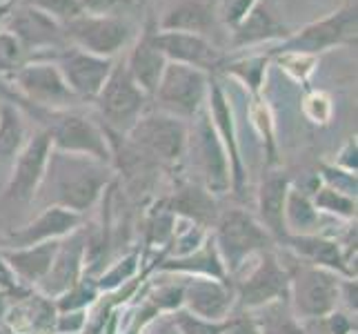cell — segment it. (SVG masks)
<instances>
[{
    "mask_svg": "<svg viewBox=\"0 0 358 334\" xmlns=\"http://www.w3.org/2000/svg\"><path fill=\"white\" fill-rule=\"evenodd\" d=\"M114 179V167L103 160L80 154L58 152L52 147L47 169L34 207H63L69 212L87 216L90 209L103 199Z\"/></svg>",
    "mask_w": 358,
    "mask_h": 334,
    "instance_id": "6da1fadb",
    "label": "cell"
},
{
    "mask_svg": "<svg viewBox=\"0 0 358 334\" xmlns=\"http://www.w3.org/2000/svg\"><path fill=\"white\" fill-rule=\"evenodd\" d=\"M20 111H27L34 120L41 123L38 130H45L52 139V147L58 152L90 156L103 163H114L112 147L107 132L90 116L73 109H41L27 103H14Z\"/></svg>",
    "mask_w": 358,
    "mask_h": 334,
    "instance_id": "7a4b0ae2",
    "label": "cell"
},
{
    "mask_svg": "<svg viewBox=\"0 0 358 334\" xmlns=\"http://www.w3.org/2000/svg\"><path fill=\"white\" fill-rule=\"evenodd\" d=\"M212 241L229 279L245 263H250L256 254L271 250V245H274V239L256 221V216L238 207L218 212L212 230Z\"/></svg>",
    "mask_w": 358,
    "mask_h": 334,
    "instance_id": "3957f363",
    "label": "cell"
},
{
    "mask_svg": "<svg viewBox=\"0 0 358 334\" xmlns=\"http://www.w3.org/2000/svg\"><path fill=\"white\" fill-rule=\"evenodd\" d=\"M287 307L299 321L325 319L341 307V281L345 277L331 270L307 265L301 261H296L294 267H287Z\"/></svg>",
    "mask_w": 358,
    "mask_h": 334,
    "instance_id": "277c9868",
    "label": "cell"
},
{
    "mask_svg": "<svg viewBox=\"0 0 358 334\" xmlns=\"http://www.w3.org/2000/svg\"><path fill=\"white\" fill-rule=\"evenodd\" d=\"M189 123L165 111L147 109L125 134V141L154 165H176L187 150Z\"/></svg>",
    "mask_w": 358,
    "mask_h": 334,
    "instance_id": "5b68a950",
    "label": "cell"
},
{
    "mask_svg": "<svg viewBox=\"0 0 358 334\" xmlns=\"http://www.w3.org/2000/svg\"><path fill=\"white\" fill-rule=\"evenodd\" d=\"M234 277H236V283H231V286L234 294H236V310L258 312L261 307L271 303L287 301L289 272L287 265L280 263L274 250L256 254Z\"/></svg>",
    "mask_w": 358,
    "mask_h": 334,
    "instance_id": "8992f818",
    "label": "cell"
},
{
    "mask_svg": "<svg viewBox=\"0 0 358 334\" xmlns=\"http://www.w3.org/2000/svg\"><path fill=\"white\" fill-rule=\"evenodd\" d=\"M185 154H192V163L199 172L201 188H205L212 196H223L231 190L229 156L205 107L189 120Z\"/></svg>",
    "mask_w": 358,
    "mask_h": 334,
    "instance_id": "52a82bcc",
    "label": "cell"
},
{
    "mask_svg": "<svg viewBox=\"0 0 358 334\" xmlns=\"http://www.w3.org/2000/svg\"><path fill=\"white\" fill-rule=\"evenodd\" d=\"M209 83L212 78L207 71L167 60L156 92L152 94L154 109L189 123L207 103Z\"/></svg>",
    "mask_w": 358,
    "mask_h": 334,
    "instance_id": "ba28073f",
    "label": "cell"
},
{
    "mask_svg": "<svg viewBox=\"0 0 358 334\" xmlns=\"http://www.w3.org/2000/svg\"><path fill=\"white\" fill-rule=\"evenodd\" d=\"M147 103H150V98L129 76L122 60H116L103 90L94 98L98 116L105 123L103 130L118 136H125L134 127V123L150 109Z\"/></svg>",
    "mask_w": 358,
    "mask_h": 334,
    "instance_id": "9c48e42d",
    "label": "cell"
},
{
    "mask_svg": "<svg viewBox=\"0 0 358 334\" xmlns=\"http://www.w3.org/2000/svg\"><path fill=\"white\" fill-rule=\"evenodd\" d=\"M7 78L16 92L14 101L41 109H73L80 103L67 88L56 63L49 58H27Z\"/></svg>",
    "mask_w": 358,
    "mask_h": 334,
    "instance_id": "30bf717a",
    "label": "cell"
},
{
    "mask_svg": "<svg viewBox=\"0 0 358 334\" xmlns=\"http://www.w3.org/2000/svg\"><path fill=\"white\" fill-rule=\"evenodd\" d=\"M63 34L67 45L94 56L116 60V56L129 45L134 27L125 16L80 14L63 25Z\"/></svg>",
    "mask_w": 358,
    "mask_h": 334,
    "instance_id": "8fae6325",
    "label": "cell"
},
{
    "mask_svg": "<svg viewBox=\"0 0 358 334\" xmlns=\"http://www.w3.org/2000/svg\"><path fill=\"white\" fill-rule=\"evenodd\" d=\"M52 154V139L45 130H36L29 134L27 143L14 158L9 176L3 190V199L11 205H31L38 192L47 160Z\"/></svg>",
    "mask_w": 358,
    "mask_h": 334,
    "instance_id": "7c38bea8",
    "label": "cell"
},
{
    "mask_svg": "<svg viewBox=\"0 0 358 334\" xmlns=\"http://www.w3.org/2000/svg\"><path fill=\"white\" fill-rule=\"evenodd\" d=\"M350 43H356V7H345L336 14H329L327 18L310 22L301 32L289 34L276 47V52L312 56Z\"/></svg>",
    "mask_w": 358,
    "mask_h": 334,
    "instance_id": "4fadbf2b",
    "label": "cell"
},
{
    "mask_svg": "<svg viewBox=\"0 0 358 334\" xmlns=\"http://www.w3.org/2000/svg\"><path fill=\"white\" fill-rule=\"evenodd\" d=\"M49 60L56 63V67L60 69L67 83V88L80 103H94V98L103 90V85L109 78L112 67L116 63L112 58L94 56L71 45H65L52 52Z\"/></svg>",
    "mask_w": 358,
    "mask_h": 334,
    "instance_id": "5bb4252c",
    "label": "cell"
},
{
    "mask_svg": "<svg viewBox=\"0 0 358 334\" xmlns=\"http://www.w3.org/2000/svg\"><path fill=\"white\" fill-rule=\"evenodd\" d=\"M5 29L14 36L24 54H41V52H56L65 47V34L63 25L54 18L45 16L43 11L34 9L29 5H22L14 0L5 14Z\"/></svg>",
    "mask_w": 358,
    "mask_h": 334,
    "instance_id": "9a60e30c",
    "label": "cell"
},
{
    "mask_svg": "<svg viewBox=\"0 0 358 334\" xmlns=\"http://www.w3.org/2000/svg\"><path fill=\"white\" fill-rule=\"evenodd\" d=\"M87 228L83 225L76 232H71L69 237L60 239L54 263L34 292L54 301L87 274Z\"/></svg>",
    "mask_w": 358,
    "mask_h": 334,
    "instance_id": "2e32d148",
    "label": "cell"
},
{
    "mask_svg": "<svg viewBox=\"0 0 358 334\" xmlns=\"http://www.w3.org/2000/svg\"><path fill=\"white\" fill-rule=\"evenodd\" d=\"M182 310L205 321H227L236 312V294L229 279L182 277Z\"/></svg>",
    "mask_w": 358,
    "mask_h": 334,
    "instance_id": "e0dca14e",
    "label": "cell"
},
{
    "mask_svg": "<svg viewBox=\"0 0 358 334\" xmlns=\"http://www.w3.org/2000/svg\"><path fill=\"white\" fill-rule=\"evenodd\" d=\"M83 225H85L83 214L69 212V209L63 207H43L36 212L31 221L7 234L5 247H27V245H38L49 241H60Z\"/></svg>",
    "mask_w": 358,
    "mask_h": 334,
    "instance_id": "ac0fdd59",
    "label": "cell"
},
{
    "mask_svg": "<svg viewBox=\"0 0 358 334\" xmlns=\"http://www.w3.org/2000/svg\"><path fill=\"white\" fill-rule=\"evenodd\" d=\"M154 43L171 63L192 65V67H199V69L207 71V74L223 60L220 49L212 41H207V36H201V34L156 29Z\"/></svg>",
    "mask_w": 358,
    "mask_h": 334,
    "instance_id": "d6986e66",
    "label": "cell"
},
{
    "mask_svg": "<svg viewBox=\"0 0 358 334\" xmlns=\"http://www.w3.org/2000/svg\"><path fill=\"white\" fill-rule=\"evenodd\" d=\"M282 247L301 263L325 267L341 277L354 274L352 267L348 265L350 256L336 239L323 237V234H296V237H287L282 241Z\"/></svg>",
    "mask_w": 358,
    "mask_h": 334,
    "instance_id": "ffe728a7",
    "label": "cell"
},
{
    "mask_svg": "<svg viewBox=\"0 0 358 334\" xmlns=\"http://www.w3.org/2000/svg\"><path fill=\"white\" fill-rule=\"evenodd\" d=\"M292 181L285 172H267L256 194V221L267 230L274 243L287 239L285 230V201Z\"/></svg>",
    "mask_w": 358,
    "mask_h": 334,
    "instance_id": "44dd1931",
    "label": "cell"
},
{
    "mask_svg": "<svg viewBox=\"0 0 358 334\" xmlns=\"http://www.w3.org/2000/svg\"><path fill=\"white\" fill-rule=\"evenodd\" d=\"M154 32H156L154 27H147L141 34V39L129 49L127 58L122 60L129 71V76L147 94L150 101H152V94L156 92V85H158L160 76H163L165 65H167V58L154 43Z\"/></svg>",
    "mask_w": 358,
    "mask_h": 334,
    "instance_id": "7402d4cb",
    "label": "cell"
},
{
    "mask_svg": "<svg viewBox=\"0 0 358 334\" xmlns=\"http://www.w3.org/2000/svg\"><path fill=\"white\" fill-rule=\"evenodd\" d=\"M58 245L60 241H49L27 247H3L0 256L5 258V263L24 288L36 290V286L45 279L49 267H52Z\"/></svg>",
    "mask_w": 358,
    "mask_h": 334,
    "instance_id": "603a6c76",
    "label": "cell"
},
{
    "mask_svg": "<svg viewBox=\"0 0 358 334\" xmlns=\"http://www.w3.org/2000/svg\"><path fill=\"white\" fill-rule=\"evenodd\" d=\"M3 319L11 334H47L54 328L56 305L52 299L34 292L9 305Z\"/></svg>",
    "mask_w": 358,
    "mask_h": 334,
    "instance_id": "cb8c5ba5",
    "label": "cell"
},
{
    "mask_svg": "<svg viewBox=\"0 0 358 334\" xmlns=\"http://www.w3.org/2000/svg\"><path fill=\"white\" fill-rule=\"evenodd\" d=\"M165 209L174 214L176 218L192 221L196 225H203V228L214 225L218 218L216 199L205 188H201L199 183L196 185L189 183L178 188L174 196L165 203Z\"/></svg>",
    "mask_w": 358,
    "mask_h": 334,
    "instance_id": "d4e9b609",
    "label": "cell"
},
{
    "mask_svg": "<svg viewBox=\"0 0 358 334\" xmlns=\"http://www.w3.org/2000/svg\"><path fill=\"white\" fill-rule=\"evenodd\" d=\"M163 274H176V277H212V279H229L227 270L218 256V250L212 241V234L196 252L178 258H167L160 265Z\"/></svg>",
    "mask_w": 358,
    "mask_h": 334,
    "instance_id": "484cf974",
    "label": "cell"
},
{
    "mask_svg": "<svg viewBox=\"0 0 358 334\" xmlns=\"http://www.w3.org/2000/svg\"><path fill=\"white\" fill-rule=\"evenodd\" d=\"M280 36L282 39H287L289 34L280 22L274 20V16H271L267 9H263L261 3L254 5L250 14H247L236 27H234V39H236L238 47L271 41V39H280Z\"/></svg>",
    "mask_w": 358,
    "mask_h": 334,
    "instance_id": "4316f807",
    "label": "cell"
},
{
    "mask_svg": "<svg viewBox=\"0 0 358 334\" xmlns=\"http://www.w3.org/2000/svg\"><path fill=\"white\" fill-rule=\"evenodd\" d=\"M27 120L24 111H20L14 103L0 105V163H14V158L27 143Z\"/></svg>",
    "mask_w": 358,
    "mask_h": 334,
    "instance_id": "83f0119b",
    "label": "cell"
},
{
    "mask_svg": "<svg viewBox=\"0 0 358 334\" xmlns=\"http://www.w3.org/2000/svg\"><path fill=\"white\" fill-rule=\"evenodd\" d=\"M318 225H320V212L314 207L312 196L305 194L303 190H296L292 185L285 201L287 237H296V234H318Z\"/></svg>",
    "mask_w": 358,
    "mask_h": 334,
    "instance_id": "f1b7e54d",
    "label": "cell"
},
{
    "mask_svg": "<svg viewBox=\"0 0 358 334\" xmlns=\"http://www.w3.org/2000/svg\"><path fill=\"white\" fill-rule=\"evenodd\" d=\"M214 25L212 9L203 3H182L174 7L160 22L163 32H187L205 36Z\"/></svg>",
    "mask_w": 358,
    "mask_h": 334,
    "instance_id": "f546056e",
    "label": "cell"
},
{
    "mask_svg": "<svg viewBox=\"0 0 358 334\" xmlns=\"http://www.w3.org/2000/svg\"><path fill=\"white\" fill-rule=\"evenodd\" d=\"M261 312H263V316H256L252 312L258 328H261V334H305L303 321H299L292 314V310L287 307V301L261 307Z\"/></svg>",
    "mask_w": 358,
    "mask_h": 334,
    "instance_id": "4dcf8cb0",
    "label": "cell"
},
{
    "mask_svg": "<svg viewBox=\"0 0 358 334\" xmlns=\"http://www.w3.org/2000/svg\"><path fill=\"white\" fill-rule=\"evenodd\" d=\"M101 288H98V283L94 277L85 274L80 281H76L73 286L63 292L54 299V305H56V312H71V310H90V307L98 301V296H101Z\"/></svg>",
    "mask_w": 358,
    "mask_h": 334,
    "instance_id": "1f68e13d",
    "label": "cell"
},
{
    "mask_svg": "<svg viewBox=\"0 0 358 334\" xmlns=\"http://www.w3.org/2000/svg\"><path fill=\"white\" fill-rule=\"evenodd\" d=\"M312 203L320 214H331V216H338L345 221L356 218V196L343 194L334 188H329L325 183L320 185L318 190H314Z\"/></svg>",
    "mask_w": 358,
    "mask_h": 334,
    "instance_id": "d6a6232c",
    "label": "cell"
},
{
    "mask_svg": "<svg viewBox=\"0 0 358 334\" xmlns=\"http://www.w3.org/2000/svg\"><path fill=\"white\" fill-rule=\"evenodd\" d=\"M138 263H141L138 252L125 254L120 261L112 263V267L105 270L101 277H96V283H98V288H101V292H114L122 286H127V283L136 277V272H138Z\"/></svg>",
    "mask_w": 358,
    "mask_h": 334,
    "instance_id": "836d02e7",
    "label": "cell"
},
{
    "mask_svg": "<svg viewBox=\"0 0 358 334\" xmlns=\"http://www.w3.org/2000/svg\"><path fill=\"white\" fill-rule=\"evenodd\" d=\"M18 3L43 11L45 16L54 18L60 25H65L73 18H78L80 14H85L80 0H18Z\"/></svg>",
    "mask_w": 358,
    "mask_h": 334,
    "instance_id": "e575fe53",
    "label": "cell"
},
{
    "mask_svg": "<svg viewBox=\"0 0 358 334\" xmlns=\"http://www.w3.org/2000/svg\"><path fill=\"white\" fill-rule=\"evenodd\" d=\"M171 323L176 326L178 334H225L227 330V321H205L189 314L187 310H176L169 314Z\"/></svg>",
    "mask_w": 358,
    "mask_h": 334,
    "instance_id": "d590c367",
    "label": "cell"
},
{
    "mask_svg": "<svg viewBox=\"0 0 358 334\" xmlns=\"http://www.w3.org/2000/svg\"><path fill=\"white\" fill-rule=\"evenodd\" d=\"M24 60H27V54L22 52V47L18 45L14 36L3 27L0 29V74L3 76H11Z\"/></svg>",
    "mask_w": 358,
    "mask_h": 334,
    "instance_id": "8d00e7d4",
    "label": "cell"
},
{
    "mask_svg": "<svg viewBox=\"0 0 358 334\" xmlns=\"http://www.w3.org/2000/svg\"><path fill=\"white\" fill-rule=\"evenodd\" d=\"M85 14L96 16H122L134 5V0H80Z\"/></svg>",
    "mask_w": 358,
    "mask_h": 334,
    "instance_id": "74e56055",
    "label": "cell"
},
{
    "mask_svg": "<svg viewBox=\"0 0 358 334\" xmlns=\"http://www.w3.org/2000/svg\"><path fill=\"white\" fill-rule=\"evenodd\" d=\"M225 334H261V328H258L256 319L252 312H243V310H236L229 321H227V330Z\"/></svg>",
    "mask_w": 358,
    "mask_h": 334,
    "instance_id": "f35d334b",
    "label": "cell"
},
{
    "mask_svg": "<svg viewBox=\"0 0 358 334\" xmlns=\"http://www.w3.org/2000/svg\"><path fill=\"white\" fill-rule=\"evenodd\" d=\"M305 114L310 116L314 123H327L329 114H331V103L329 98L323 94H312L305 101Z\"/></svg>",
    "mask_w": 358,
    "mask_h": 334,
    "instance_id": "ab89813d",
    "label": "cell"
},
{
    "mask_svg": "<svg viewBox=\"0 0 358 334\" xmlns=\"http://www.w3.org/2000/svg\"><path fill=\"white\" fill-rule=\"evenodd\" d=\"M258 3H261V0H227L225 9H223V18L231 25V27H236V25L250 14L252 7Z\"/></svg>",
    "mask_w": 358,
    "mask_h": 334,
    "instance_id": "60d3db41",
    "label": "cell"
},
{
    "mask_svg": "<svg viewBox=\"0 0 358 334\" xmlns=\"http://www.w3.org/2000/svg\"><path fill=\"white\" fill-rule=\"evenodd\" d=\"M141 334H178V330H176L174 323H171L169 314H163V316L154 319Z\"/></svg>",
    "mask_w": 358,
    "mask_h": 334,
    "instance_id": "b9f144b4",
    "label": "cell"
},
{
    "mask_svg": "<svg viewBox=\"0 0 358 334\" xmlns=\"http://www.w3.org/2000/svg\"><path fill=\"white\" fill-rule=\"evenodd\" d=\"M0 334H11V332H9V330H7V332H0Z\"/></svg>",
    "mask_w": 358,
    "mask_h": 334,
    "instance_id": "7bdbcfd3",
    "label": "cell"
},
{
    "mask_svg": "<svg viewBox=\"0 0 358 334\" xmlns=\"http://www.w3.org/2000/svg\"><path fill=\"white\" fill-rule=\"evenodd\" d=\"M0 105H3V101H0Z\"/></svg>",
    "mask_w": 358,
    "mask_h": 334,
    "instance_id": "ee69618b",
    "label": "cell"
}]
</instances>
